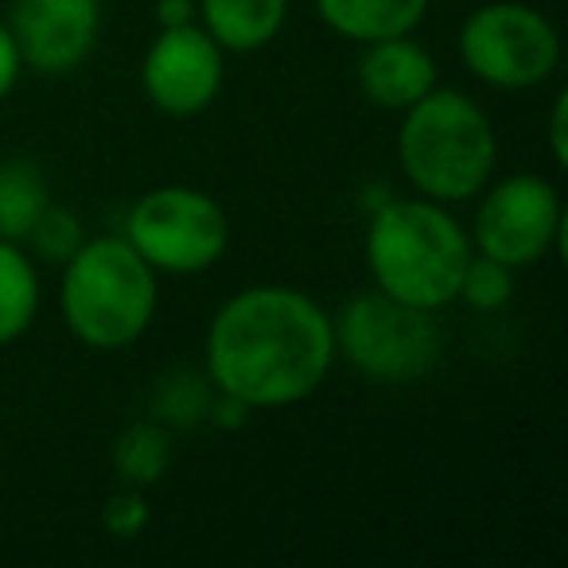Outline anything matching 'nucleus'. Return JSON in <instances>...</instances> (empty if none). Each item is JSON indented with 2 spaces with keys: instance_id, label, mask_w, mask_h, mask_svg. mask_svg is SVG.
<instances>
[{
  "instance_id": "obj_1",
  "label": "nucleus",
  "mask_w": 568,
  "mask_h": 568,
  "mask_svg": "<svg viewBox=\"0 0 568 568\" xmlns=\"http://www.w3.org/2000/svg\"><path fill=\"white\" fill-rule=\"evenodd\" d=\"M335 363L332 316L301 288L257 284L230 296L206 332V378L250 409H284L324 386Z\"/></svg>"
},
{
  "instance_id": "obj_2",
  "label": "nucleus",
  "mask_w": 568,
  "mask_h": 568,
  "mask_svg": "<svg viewBox=\"0 0 568 568\" xmlns=\"http://www.w3.org/2000/svg\"><path fill=\"white\" fill-rule=\"evenodd\" d=\"M471 237L436 199H389L366 230V265L382 293L440 312L456 301Z\"/></svg>"
},
{
  "instance_id": "obj_3",
  "label": "nucleus",
  "mask_w": 568,
  "mask_h": 568,
  "mask_svg": "<svg viewBox=\"0 0 568 568\" xmlns=\"http://www.w3.org/2000/svg\"><path fill=\"white\" fill-rule=\"evenodd\" d=\"M397 160L413 187L436 203H467L487 187L498 160L490 118L464 90L433 87L413 102L397 133Z\"/></svg>"
},
{
  "instance_id": "obj_4",
  "label": "nucleus",
  "mask_w": 568,
  "mask_h": 568,
  "mask_svg": "<svg viewBox=\"0 0 568 568\" xmlns=\"http://www.w3.org/2000/svg\"><path fill=\"white\" fill-rule=\"evenodd\" d=\"M156 268L129 245V237H94L63 265L59 308L82 347H133L156 316Z\"/></svg>"
},
{
  "instance_id": "obj_5",
  "label": "nucleus",
  "mask_w": 568,
  "mask_h": 568,
  "mask_svg": "<svg viewBox=\"0 0 568 568\" xmlns=\"http://www.w3.org/2000/svg\"><path fill=\"white\" fill-rule=\"evenodd\" d=\"M335 355H343L358 374L374 382H417L436 366L444 351V332L436 316L397 296L363 293L332 320Z\"/></svg>"
},
{
  "instance_id": "obj_6",
  "label": "nucleus",
  "mask_w": 568,
  "mask_h": 568,
  "mask_svg": "<svg viewBox=\"0 0 568 568\" xmlns=\"http://www.w3.org/2000/svg\"><path fill=\"white\" fill-rule=\"evenodd\" d=\"M125 237L156 273H203L230 245V219L199 187H156L129 211Z\"/></svg>"
},
{
  "instance_id": "obj_7",
  "label": "nucleus",
  "mask_w": 568,
  "mask_h": 568,
  "mask_svg": "<svg viewBox=\"0 0 568 568\" xmlns=\"http://www.w3.org/2000/svg\"><path fill=\"white\" fill-rule=\"evenodd\" d=\"M459 59L479 82L495 90H529L560 63V36L529 4L498 0L483 4L459 28Z\"/></svg>"
},
{
  "instance_id": "obj_8",
  "label": "nucleus",
  "mask_w": 568,
  "mask_h": 568,
  "mask_svg": "<svg viewBox=\"0 0 568 568\" xmlns=\"http://www.w3.org/2000/svg\"><path fill=\"white\" fill-rule=\"evenodd\" d=\"M565 234L560 195L545 175L518 172L498 180L475 211V250L506 268L537 265Z\"/></svg>"
},
{
  "instance_id": "obj_9",
  "label": "nucleus",
  "mask_w": 568,
  "mask_h": 568,
  "mask_svg": "<svg viewBox=\"0 0 568 568\" xmlns=\"http://www.w3.org/2000/svg\"><path fill=\"white\" fill-rule=\"evenodd\" d=\"M222 55L226 51L199 24L160 28L141 63L149 102L168 118H195L222 90Z\"/></svg>"
},
{
  "instance_id": "obj_10",
  "label": "nucleus",
  "mask_w": 568,
  "mask_h": 568,
  "mask_svg": "<svg viewBox=\"0 0 568 568\" xmlns=\"http://www.w3.org/2000/svg\"><path fill=\"white\" fill-rule=\"evenodd\" d=\"M102 28L98 0H12L9 32L24 67L40 74H71L90 59Z\"/></svg>"
},
{
  "instance_id": "obj_11",
  "label": "nucleus",
  "mask_w": 568,
  "mask_h": 568,
  "mask_svg": "<svg viewBox=\"0 0 568 568\" xmlns=\"http://www.w3.org/2000/svg\"><path fill=\"white\" fill-rule=\"evenodd\" d=\"M433 87H436L433 55L420 43H413L409 36L363 43V55H358V90H363V98L371 105L405 113Z\"/></svg>"
},
{
  "instance_id": "obj_12",
  "label": "nucleus",
  "mask_w": 568,
  "mask_h": 568,
  "mask_svg": "<svg viewBox=\"0 0 568 568\" xmlns=\"http://www.w3.org/2000/svg\"><path fill=\"white\" fill-rule=\"evenodd\" d=\"M203 32L222 51H261L276 40L288 17V0H199Z\"/></svg>"
},
{
  "instance_id": "obj_13",
  "label": "nucleus",
  "mask_w": 568,
  "mask_h": 568,
  "mask_svg": "<svg viewBox=\"0 0 568 568\" xmlns=\"http://www.w3.org/2000/svg\"><path fill=\"white\" fill-rule=\"evenodd\" d=\"M316 12L335 36L351 43L413 36L425 20L428 0H316Z\"/></svg>"
},
{
  "instance_id": "obj_14",
  "label": "nucleus",
  "mask_w": 568,
  "mask_h": 568,
  "mask_svg": "<svg viewBox=\"0 0 568 568\" xmlns=\"http://www.w3.org/2000/svg\"><path fill=\"white\" fill-rule=\"evenodd\" d=\"M40 312V273L20 242L0 237V347L17 343Z\"/></svg>"
},
{
  "instance_id": "obj_15",
  "label": "nucleus",
  "mask_w": 568,
  "mask_h": 568,
  "mask_svg": "<svg viewBox=\"0 0 568 568\" xmlns=\"http://www.w3.org/2000/svg\"><path fill=\"white\" fill-rule=\"evenodd\" d=\"M48 203V180L40 175V168H32L28 160L0 164V237L4 242H24Z\"/></svg>"
},
{
  "instance_id": "obj_16",
  "label": "nucleus",
  "mask_w": 568,
  "mask_h": 568,
  "mask_svg": "<svg viewBox=\"0 0 568 568\" xmlns=\"http://www.w3.org/2000/svg\"><path fill=\"white\" fill-rule=\"evenodd\" d=\"M168 459H172V440H168L164 425H156V420L129 425L118 436V448H113V467H118L121 483L136 490L160 483V475L168 471Z\"/></svg>"
},
{
  "instance_id": "obj_17",
  "label": "nucleus",
  "mask_w": 568,
  "mask_h": 568,
  "mask_svg": "<svg viewBox=\"0 0 568 568\" xmlns=\"http://www.w3.org/2000/svg\"><path fill=\"white\" fill-rule=\"evenodd\" d=\"M24 242L32 245L36 257L48 261V265H67V261H71L74 253H79V245L87 242V237H82L79 214L67 211V206L48 203V206H43L40 219H36V226L28 230Z\"/></svg>"
},
{
  "instance_id": "obj_18",
  "label": "nucleus",
  "mask_w": 568,
  "mask_h": 568,
  "mask_svg": "<svg viewBox=\"0 0 568 568\" xmlns=\"http://www.w3.org/2000/svg\"><path fill=\"white\" fill-rule=\"evenodd\" d=\"M514 296V268H506L503 261L479 253L467 261L464 276H459V293L456 301H464L475 312H498Z\"/></svg>"
},
{
  "instance_id": "obj_19",
  "label": "nucleus",
  "mask_w": 568,
  "mask_h": 568,
  "mask_svg": "<svg viewBox=\"0 0 568 568\" xmlns=\"http://www.w3.org/2000/svg\"><path fill=\"white\" fill-rule=\"evenodd\" d=\"M102 526L110 529L118 541H133V537H141L144 526H149V503H144L141 490H136V487L118 490V495L105 503Z\"/></svg>"
},
{
  "instance_id": "obj_20",
  "label": "nucleus",
  "mask_w": 568,
  "mask_h": 568,
  "mask_svg": "<svg viewBox=\"0 0 568 568\" xmlns=\"http://www.w3.org/2000/svg\"><path fill=\"white\" fill-rule=\"evenodd\" d=\"M160 417H175V420H191V413H206L211 409V402H206L203 386H195V378H183L175 382V386H168L164 394H160Z\"/></svg>"
},
{
  "instance_id": "obj_21",
  "label": "nucleus",
  "mask_w": 568,
  "mask_h": 568,
  "mask_svg": "<svg viewBox=\"0 0 568 568\" xmlns=\"http://www.w3.org/2000/svg\"><path fill=\"white\" fill-rule=\"evenodd\" d=\"M20 71H24V59L17 51V40H12L9 24H0V102L17 90Z\"/></svg>"
},
{
  "instance_id": "obj_22",
  "label": "nucleus",
  "mask_w": 568,
  "mask_h": 568,
  "mask_svg": "<svg viewBox=\"0 0 568 568\" xmlns=\"http://www.w3.org/2000/svg\"><path fill=\"white\" fill-rule=\"evenodd\" d=\"M549 152L552 160H557L560 168H565L568 160V94L560 90L557 98H552V113H549Z\"/></svg>"
},
{
  "instance_id": "obj_23",
  "label": "nucleus",
  "mask_w": 568,
  "mask_h": 568,
  "mask_svg": "<svg viewBox=\"0 0 568 568\" xmlns=\"http://www.w3.org/2000/svg\"><path fill=\"white\" fill-rule=\"evenodd\" d=\"M156 24L160 28L195 24V0H156Z\"/></svg>"
}]
</instances>
